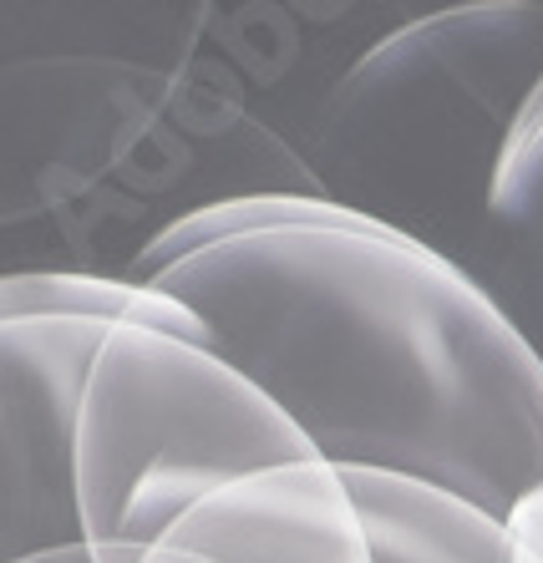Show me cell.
I'll return each mask as SVG.
<instances>
[{"label":"cell","mask_w":543,"mask_h":563,"mask_svg":"<svg viewBox=\"0 0 543 563\" xmlns=\"http://www.w3.org/2000/svg\"><path fill=\"white\" fill-rule=\"evenodd\" d=\"M513 533L523 538V549H529L533 559L543 563V493H539V498H533L529 508H523V512L513 518Z\"/></svg>","instance_id":"ba28073f"},{"label":"cell","mask_w":543,"mask_h":563,"mask_svg":"<svg viewBox=\"0 0 543 563\" xmlns=\"http://www.w3.org/2000/svg\"><path fill=\"white\" fill-rule=\"evenodd\" d=\"M147 563H539L513 523L381 472L279 467L203 503Z\"/></svg>","instance_id":"8992f818"},{"label":"cell","mask_w":543,"mask_h":563,"mask_svg":"<svg viewBox=\"0 0 543 563\" xmlns=\"http://www.w3.org/2000/svg\"><path fill=\"white\" fill-rule=\"evenodd\" d=\"M315 462L513 523L543 493V361L467 269L320 194L188 213L137 260Z\"/></svg>","instance_id":"6da1fadb"},{"label":"cell","mask_w":543,"mask_h":563,"mask_svg":"<svg viewBox=\"0 0 543 563\" xmlns=\"http://www.w3.org/2000/svg\"><path fill=\"white\" fill-rule=\"evenodd\" d=\"M21 563H97L92 553H87V543H77V549H56V553H36V559H21Z\"/></svg>","instance_id":"9c48e42d"},{"label":"cell","mask_w":543,"mask_h":563,"mask_svg":"<svg viewBox=\"0 0 543 563\" xmlns=\"http://www.w3.org/2000/svg\"><path fill=\"white\" fill-rule=\"evenodd\" d=\"M147 285L81 269H5L0 285V559L77 549V437L107 335Z\"/></svg>","instance_id":"5b68a950"},{"label":"cell","mask_w":543,"mask_h":563,"mask_svg":"<svg viewBox=\"0 0 543 563\" xmlns=\"http://www.w3.org/2000/svg\"><path fill=\"white\" fill-rule=\"evenodd\" d=\"M543 87V0L422 15L351 62L310 128L320 198L473 275L518 118Z\"/></svg>","instance_id":"3957f363"},{"label":"cell","mask_w":543,"mask_h":563,"mask_svg":"<svg viewBox=\"0 0 543 563\" xmlns=\"http://www.w3.org/2000/svg\"><path fill=\"white\" fill-rule=\"evenodd\" d=\"M315 462L295 421L254 386L184 300L147 305L107 335L77 437L81 538L97 563H147L178 528L279 467Z\"/></svg>","instance_id":"277c9868"},{"label":"cell","mask_w":543,"mask_h":563,"mask_svg":"<svg viewBox=\"0 0 543 563\" xmlns=\"http://www.w3.org/2000/svg\"><path fill=\"white\" fill-rule=\"evenodd\" d=\"M259 194H320L306 153L250 118L213 62H5V234L62 239L81 275L133 279L173 223Z\"/></svg>","instance_id":"7a4b0ae2"},{"label":"cell","mask_w":543,"mask_h":563,"mask_svg":"<svg viewBox=\"0 0 543 563\" xmlns=\"http://www.w3.org/2000/svg\"><path fill=\"white\" fill-rule=\"evenodd\" d=\"M473 279L543 361V87L518 118L503 153Z\"/></svg>","instance_id":"52a82bcc"}]
</instances>
